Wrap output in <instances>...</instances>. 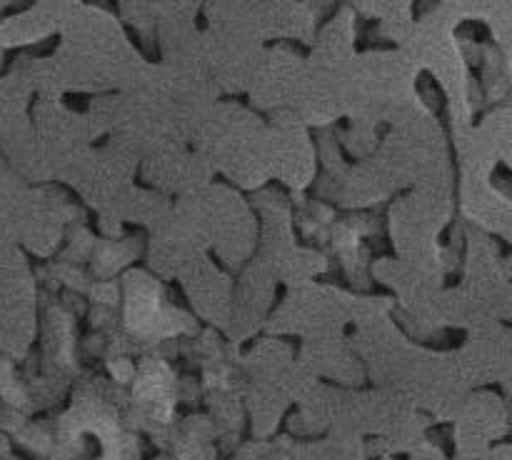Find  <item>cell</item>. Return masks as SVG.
Listing matches in <instances>:
<instances>
[{
	"mask_svg": "<svg viewBox=\"0 0 512 460\" xmlns=\"http://www.w3.org/2000/svg\"><path fill=\"white\" fill-rule=\"evenodd\" d=\"M168 390H170V375L163 365L148 363L138 378V393L143 398L153 400V403H168Z\"/></svg>",
	"mask_w": 512,
	"mask_h": 460,
	"instance_id": "cell-1",
	"label": "cell"
}]
</instances>
